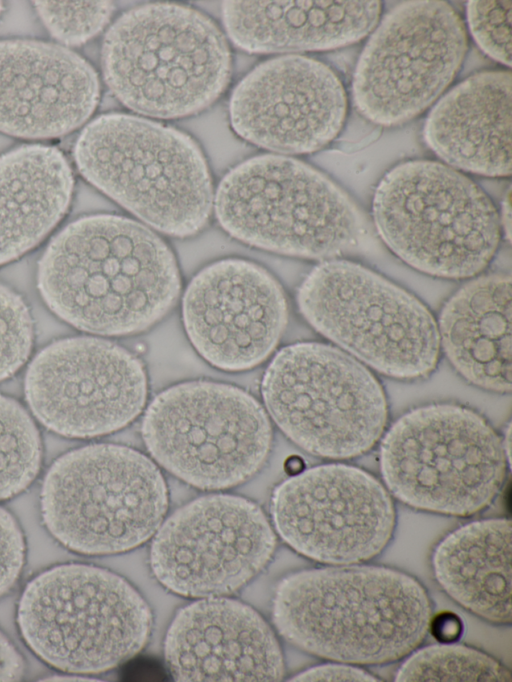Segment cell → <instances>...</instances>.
Returning <instances> with one entry per match:
<instances>
[{
    "label": "cell",
    "mask_w": 512,
    "mask_h": 682,
    "mask_svg": "<svg viewBox=\"0 0 512 682\" xmlns=\"http://www.w3.org/2000/svg\"><path fill=\"white\" fill-rule=\"evenodd\" d=\"M25 672L23 657L0 631V681H18Z\"/></svg>",
    "instance_id": "d6a6232c"
},
{
    "label": "cell",
    "mask_w": 512,
    "mask_h": 682,
    "mask_svg": "<svg viewBox=\"0 0 512 682\" xmlns=\"http://www.w3.org/2000/svg\"><path fill=\"white\" fill-rule=\"evenodd\" d=\"M395 680L511 682V673L486 653L449 642L418 650L403 663Z\"/></svg>",
    "instance_id": "4316f807"
},
{
    "label": "cell",
    "mask_w": 512,
    "mask_h": 682,
    "mask_svg": "<svg viewBox=\"0 0 512 682\" xmlns=\"http://www.w3.org/2000/svg\"><path fill=\"white\" fill-rule=\"evenodd\" d=\"M424 138L452 168L509 176L511 73L483 71L456 85L430 111Z\"/></svg>",
    "instance_id": "44dd1931"
},
{
    "label": "cell",
    "mask_w": 512,
    "mask_h": 682,
    "mask_svg": "<svg viewBox=\"0 0 512 682\" xmlns=\"http://www.w3.org/2000/svg\"><path fill=\"white\" fill-rule=\"evenodd\" d=\"M74 157L82 176L154 229L198 233L214 195L204 156L187 134L155 121L112 113L91 121Z\"/></svg>",
    "instance_id": "277c9868"
},
{
    "label": "cell",
    "mask_w": 512,
    "mask_h": 682,
    "mask_svg": "<svg viewBox=\"0 0 512 682\" xmlns=\"http://www.w3.org/2000/svg\"><path fill=\"white\" fill-rule=\"evenodd\" d=\"M510 454L494 428L457 404L415 408L385 434L380 467L390 492L416 509L468 516L499 493Z\"/></svg>",
    "instance_id": "9c48e42d"
},
{
    "label": "cell",
    "mask_w": 512,
    "mask_h": 682,
    "mask_svg": "<svg viewBox=\"0 0 512 682\" xmlns=\"http://www.w3.org/2000/svg\"><path fill=\"white\" fill-rule=\"evenodd\" d=\"M3 8H4L3 3L0 1V14H1L2 11H3Z\"/></svg>",
    "instance_id": "8d00e7d4"
},
{
    "label": "cell",
    "mask_w": 512,
    "mask_h": 682,
    "mask_svg": "<svg viewBox=\"0 0 512 682\" xmlns=\"http://www.w3.org/2000/svg\"><path fill=\"white\" fill-rule=\"evenodd\" d=\"M440 347L471 384L487 391H511V278L479 276L443 306L437 324Z\"/></svg>",
    "instance_id": "603a6c76"
},
{
    "label": "cell",
    "mask_w": 512,
    "mask_h": 682,
    "mask_svg": "<svg viewBox=\"0 0 512 682\" xmlns=\"http://www.w3.org/2000/svg\"><path fill=\"white\" fill-rule=\"evenodd\" d=\"M104 80L139 114L173 119L209 107L231 75L226 38L206 15L187 6L152 3L121 15L101 52Z\"/></svg>",
    "instance_id": "3957f363"
},
{
    "label": "cell",
    "mask_w": 512,
    "mask_h": 682,
    "mask_svg": "<svg viewBox=\"0 0 512 682\" xmlns=\"http://www.w3.org/2000/svg\"><path fill=\"white\" fill-rule=\"evenodd\" d=\"M37 282L57 316L106 336L149 328L181 288L164 241L141 223L111 214L82 217L62 229L39 262Z\"/></svg>",
    "instance_id": "6da1fadb"
},
{
    "label": "cell",
    "mask_w": 512,
    "mask_h": 682,
    "mask_svg": "<svg viewBox=\"0 0 512 682\" xmlns=\"http://www.w3.org/2000/svg\"><path fill=\"white\" fill-rule=\"evenodd\" d=\"M430 600L413 577L381 566L293 573L278 585L273 621L291 644L355 664L397 660L425 638Z\"/></svg>",
    "instance_id": "7a4b0ae2"
},
{
    "label": "cell",
    "mask_w": 512,
    "mask_h": 682,
    "mask_svg": "<svg viewBox=\"0 0 512 682\" xmlns=\"http://www.w3.org/2000/svg\"><path fill=\"white\" fill-rule=\"evenodd\" d=\"M46 681H97L96 679H90L80 676H53L51 678L45 679Z\"/></svg>",
    "instance_id": "d590c367"
},
{
    "label": "cell",
    "mask_w": 512,
    "mask_h": 682,
    "mask_svg": "<svg viewBox=\"0 0 512 682\" xmlns=\"http://www.w3.org/2000/svg\"><path fill=\"white\" fill-rule=\"evenodd\" d=\"M261 391L281 431L319 457L366 453L382 436L388 418L375 376L350 354L323 343L281 349L263 376Z\"/></svg>",
    "instance_id": "8fae6325"
},
{
    "label": "cell",
    "mask_w": 512,
    "mask_h": 682,
    "mask_svg": "<svg viewBox=\"0 0 512 682\" xmlns=\"http://www.w3.org/2000/svg\"><path fill=\"white\" fill-rule=\"evenodd\" d=\"M441 587L457 603L498 624L511 622V522L466 524L446 536L433 554Z\"/></svg>",
    "instance_id": "d4e9b609"
},
{
    "label": "cell",
    "mask_w": 512,
    "mask_h": 682,
    "mask_svg": "<svg viewBox=\"0 0 512 682\" xmlns=\"http://www.w3.org/2000/svg\"><path fill=\"white\" fill-rule=\"evenodd\" d=\"M17 624L41 660L67 674L107 671L138 653L152 616L122 577L82 563L49 568L28 582Z\"/></svg>",
    "instance_id": "52a82bcc"
},
{
    "label": "cell",
    "mask_w": 512,
    "mask_h": 682,
    "mask_svg": "<svg viewBox=\"0 0 512 682\" xmlns=\"http://www.w3.org/2000/svg\"><path fill=\"white\" fill-rule=\"evenodd\" d=\"M182 318L190 342L207 362L242 371L273 352L287 324L288 306L282 287L266 269L224 259L190 281Z\"/></svg>",
    "instance_id": "e0dca14e"
},
{
    "label": "cell",
    "mask_w": 512,
    "mask_h": 682,
    "mask_svg": "<svg viewBox=\"0 0 512 682\" xmlns=\"http://www.w3.org/2000/svg\"><path fill=\"white\" fill-rule=\"evenodd\" d=\"M33 337V321L26 303L16 292L0 284V381L25 363Z\"/></svg>",
    "instance_id": "f1b7e54d"
},
{
    "label": "cell",
    "mask_w": 512,
    "mask_h": 682,
    "mask_svg": "<svg viewBox=\"0 0 512 682\" xmlns=\"http://www.w3.org/2000/svg\"><path fill=\"white\" fill-rule=\"evenodd\" d=\"M74 178L55 147L23 145L0 156V265L41 242L65 215Z\"/></svg>",
    "instance_id": "cb8c5ba5"
},
{
    "label": "cell",
    "mask_w": 512,
    "mask_h": 682,
    "mask_svg": "<svg viewBox=\"0 0 512 682\" xmlns=\"http://www.w3.org/2000/svg\"><path fill=\"white\" fill-rule=\"evenodd\" d=\"M291 681H379L369 672L347 664H323L303 671Z\"/></svg>",
    "instance_id": "1f68e13d"
},
{
    "label": "cell",
    "mask_w": 512,
    "mask_h": 682,
    "mask_svg": "<svg viewBox=\"0 0 512 682\" xmlns=\"http://www.w3.org/2000/svg\"><path fill=\"white\" fill-rule=\"evenodd\" d=\"M42 461L38 429L15 400L0 395V501L25 490Z\"/></svg>",
    "instance_id": "484cf974"
},
{
    "label": "cell",
    "mask_w": 512,
    "mask_h": 682,
    "mask_svg": "<svg viewBox=\"0 0 512 682\" xmlns=\"http://www.w3.org/2000/svg\"><path fill=\"white\" fill-rule=\"evenodd\" d=\"M23 532L15 518L0 507V597L17 582L25 563Z\"/></svg>",
    "instance_id": "4dcf8cb0"
},
{
    "label": "cell",
    "mask_w": 512,
    "mask_h": 682,
    "mask_svg": "<svg viewBox=\"0 0 512 682\" xmlns=\"http://www.w3.org/2000/svg\"><path fill=\"white\" fill-rule=\"evenodd\" d=\"M434 636L443 643L455 641L462 632L461 620L452 613L438 615L431 624Z\"/></svg>",
    "instance_id": "836d02e7"
},
{
    "label": "cell",
    "mask_w": 512,
    "mask_h": 682,
    "mask_svg": "<svg viewBox=\"0 0 512 682\" xmlns=\"http://www.w3.org/2000/svg\"><path fill=\"white\" fill-rule=\"evenodd\" d=\"M275 534L263 511L238 496L197 498L156 531L150 565L170 591L188 597L231 594L271 559Z\"/></svg>",
    "instance_id": "5bb4252c"
},
{
    "label": "cell",
    "mask_w": 512,
    "mask_h": 682,
    "mask_svg": "<svg viewBox=\"0 0 512 682\" xmlns=\"http://www.w3.org/2000/svg\"><path fill=\"white\" fill-rule=\"evenodd\" d=\"M467 20L476 43L492 59L511 64V2L471 1Z\"/></svg>",
    "instance_id": "f546056e"
},
{
    "label": "cell",
    "mask_w": 512,
    "mask_h": 682,
    "mask_svg": "<svg viewBox=\"0 0 512 682\" xmlns=\"http://www.w3.org/2000/svg\"><path fill=\"white\" fill-rule=\"evenodd\" d=\"M372 213L390 250L432 276H475L500 240V218L487 195L436 161L412 160L391 169L376 188Z\"/></svg>",
    "instance_id": "8992f818"
},
{
    "label": "cell",
    "mask_w": 512,
    "mask_h": 682,
    "mask_svg": "<svg viewBox=\"0 0 512 682\" xmlns=\"http://www.w3.org/2000/svg\"><path fill=\"white\" fill-rule=\"evenodd\" d=\"M151 456L186 483L205 490L238 485L265 462L272 429L260 403L235 386L191 381L148 406L141 426Z\"/></svg>",
    "instance_id": "7c38bea8"
},
{
    "label": "cell",
    "mask_w": 512,
    "mask_h": 682,
    "mask_svg": "<svg viewBox=\"0 0 512 682\" xmlns=\"http://www.w3.org/2000/svg\"><path fill=\"white\" fill-rule=\"evenodd\" d=\"M510 197L509 193L507 196L504 198L503 201V208H502V225L504 228V232L507 235V238L510 237Z\"/></svg>",
    "instance_id": "e575fe53"
},
{
    "label": "cell",
    "mask_w": 512,
    "mask_h": 682,
    "mask_svg": "<svg viewBox=\"0 0 512 682\" xmlns=\"http://www.w3.org/2000/svg\"><path fill=\"white\" fill-rule=\"evenodd\" d=\"M213 208L235 239L306 259L360 252L370 236L358 207L327 176L284 155L254 156L221 180Z\"/></svg>",
    "instance_id": "5b68a950"
},
{
    "label": "cell",
    "mask_w": 512,
    "mask_h": 682,
    "mask_svg": "<svg viewBox=\"0 0 512 682\" xmlns=\"http://www.w3.org/2000/svg\"><path fill=\"white\" fill-rule=\"evenodd\" d=\"M100 85L93 67L57 44L0 41V131L41 139L76 129L94 112Z\"/></svg>",
    "instance_id": "d6986e66"
},
{
    "label": "cell",
    "mask_w": 512,
    "mask_h": 682,
    "mask_svg": "<svg viewBox=\"0 0 512 682\" xmlns=\"http://www.w3.org/2000/svg\"><path fill=\"white\" fill-rule=\"evenodd\" d=\"M229 38L252 53L319 51L355 43L379 22V1H225Z\"/></svg>",
    "instance_id": "7402d4cb"
},
{
    "label": "cell",
    "mask_w": 512,
    "mask_h": 682,
    "mask_svg": "<svg viewBox=\"0 0 512 682\" xmlns=\"http://www.w3.org/2000/svg\"><path fill=\"white\" fill-rule=\"evenodd\" d=\"M467 50L465 25L444 1L394 6L368 39L353 76V100L371 122L393 126L431 105L455 77Z\"/></svg>",
    "instance_id": "4fadbf2b"
},
{
    "label": "cell",
    "mask_w": 512,
    "mask_h": 682,
    "mask_svg": "<svg viewBox=\"0 0 512 682\" xmlns=\"http://www.w3.org/2000/svg\"><path fill=\"white\" fill-rule=\"evenodd\" d=\"M40 505L47 530L65 548L107 555L135 548L158 530L168 493L158 467L139 451L93 444L51 465Z\"/></svg>",
    "instance_id": "ba28073f"
},
{
    "label": "cell",
    "mask_w": 512,
    "mask_h": 682,
    "mask_svg": "<svg viewBox=\"0 0 512 682\" xmlns=\"http://www.w3.org/2000/svg\"><path fill=\"white\" fill-rule=\"evenodd\" d=\"M347 97L326 64L284 55L255 67L232 92L229 119L242 139L280 154L317 151L342 128Z\"/></svg>",
    "instance_id": "ac0fdd59"
},
{
    "label": "cell",
    "mask_w": 512,
    "mask_h": 682,
    "mask_svg": "<svg viewBox=\"0 0 512 682\" xmlns=\"http://www.w3.org/2000/svg\"><path fill=\"white\" fill-rule=\"evenodd\" d=\"M176 681H278L284 662L274 633L251 607L206 598L181 609L164 642Z\"/></svg>",
    "instance_id": "ffe728a7"
},
{
    "label": "cell",
    "mask_w": 512,
    "mask_h": 682,
    "mask_svg": "<svg viewBox=\"0 0 512 682\" xmlns=\"http://www.w3.org/2000/svg\"><path fill=\"white\" fill-rule=\"evenodd\" d=\"M25 395L35 417L50 430L90 438L120 430L140 414L147 377L140 360L118 344L72 337L35 356Z\"/></svg>",
    "instance_id": "9a60e30c"
},
{
    "label": "cell",
    "mask_w": 512,
    "mask_h": 682,
    "mask_svg": "<svg viewBox=\"0 0 512 682\" xmlns=\"http://www.w3.org/2000/svg\"><path fill=\"white\" fill-rule=\"evenodd\" d=\"M271 514L290 547L334 565L356 564L379 554L395 524L388 491L371 474L346 464L320 465L292 475L274 490Z\"/></svg>",
    "instance_id": "2e32d148"
},
{
    "label": "cell",
    "mask_w": 512,
    "mask_h": 682,
    "mask_svg": "<svg viewBox=\"0 0 512 682\" xmlns=\"http://www.w3.org/2000/svg\"><path fill=\"white\" fill-rule=\"evenodd\" d=\"M307 322L351 356L389 377L429 375L440 342L437 323L416 297L345 259L316 266L297 293Z\"/></svg>",
    "instance_id": "30bf717a"
},
{
    "label": "cell",
    "mask_w": 512,
    "mask_h": 682,
    "mask_svg": "<svg viewBox=\"0 0 512 682\" xmlns=\"http://www.w3.org/2000/svg\"><path fill=\"white\" fill-rule=\"evenodd\" d=\"M34 7L51 36L67 46L96 36L115 9L110 1H35Z\"/></svg>",
    "instance_id": "83f0119b"
}]
</instances>
